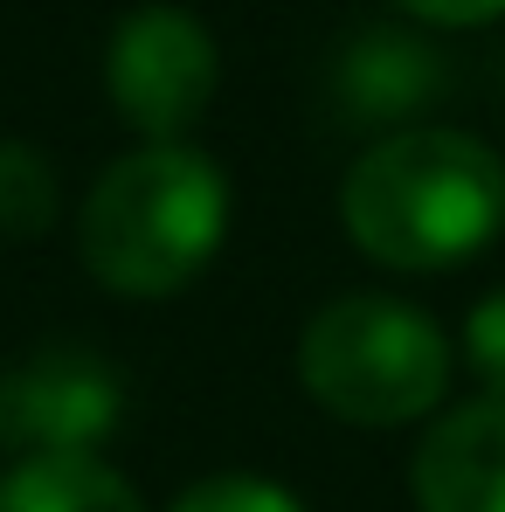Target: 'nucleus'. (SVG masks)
<instances>
[{"label":"nucleus","instance_id":"nucleus-5","mask_svg":"<svg viewBox=\"0 0 505 512\" xmlns=\"http://www.w3.org/2000/svg\"><path fill=\"white\" fill-rule=\"evenodd\" d=\"M125 409L118 367L77 340H49L0 367V450L28 457H90Z\"/></svg>","mask_w":505,"mask_h":512},{"label":"nucleus","instance_id":"nucleus-7","mask_svg":"<svg viewBox=\"0 0 505 512\" xmlns=\"http://www.w3.org/2000/svg\"><path fill=\"white\" fill-rule=\"evenodd\" d=\"M333 84H339V125H388V118L422 111L436 97V84H443V70H436V56L422 42L374 28L339 56Z\"/></svg>","mask_w":505,"mask_h":512},{"label":"nucleus","instance_id":"nucleus-4","mask_svg":"<svg viewBox=\"0 0 505 512\" xmlns=\"http://www.w3.org/2000/svg\"><path fill=\"white\" fill-rule=\"evenodd\" d=\"M222 84V56L215 35L187 14V7H132L111 28L104 49V90L125 111L132 132H146V146H180V132L215 104Z\"/></svg>","mask_w":505,"mask_h":512},{"label":"nucleus","instance_id":"nucleus-10","mask_svg":"<svg viewBox=\"0 0 505 512\" xmlns=\"http://www.w3.org/2000/svg\"><path fill=\"white\" fill-rule=\"evenodd\" d=\"M173 512H305V506L270 478H201L173 499Z\"/></svg>","mask_w":505,"mask_h":512},{"label":"nucleus","instance_id":"nucleus-3","mask_svg":"<svg viewBox=\"0 0 505 512\" xmlns=\"http://www.w3.org/2000/svg\"><path fill=\"white\" fill-rule=\"evenodd\" d=\"M298 381L339 423L395 429L443 402L450 346L436 333V319H422L416 305L353 291V298H333L326 312H312L298 340Z\"/></svg>","mask_w":505,"mask_h":512},{"label":"nucleus","instance_id":"nucleus-6","mask_svg":"<svg viewBox=\"0 0 505 512\" xmlns=\"http://www.w3.org/2000/svg\"><path fill=\"white\" fill-rule=\"evenodd\" d=\"M416 512H505V402H464L416 450Z\"/></svg>","mask_w":505,"mask_h":512},{"label":"nucleus","instance_id":"nucleus-1","mask_svg":"<svg viewBox=\"0 0 505 512\" xmlns=\"http://www.w3.org/2000/svg\"><path fill=\"white\" fill-rule=\"evenodd\" d=\"M339 215L381 270H450L505 229V160L457 125H409L360 153Z\"/></svg>","mask_w":505,"mask_h":512},{"label":"nucleus","instance_id":"nucleus-2","mask_svg":"<svg viewBox=\"0 0 505 512\" xmlns=\"http://www.w3.org/2000/svg\"><path fill=\"white\" fill-rule=\"evenodd\" d=\"M229 236V180L194 146H139L97 173L77 222L84 270L118 298L187 291Z\"/></svg>","mask_w":505,"mask_h":512},{"label":"nucleus","instance_id":"nucleus-11","mask_svg":"<svg viewBox=\"0 0 505 512\" xmlns=\"http://www.w3.org/2000/svg\"><path fill=\"white\" fill-rule=\"evenodd\" d=\"M464 353H471V374L485 381V402H505V291L478 298L471 319H464Z\"/></svg>","mask_w":505,"mask_h":512},{"label":"nucleus","instance_id":"nucleus-12","mask_svg":"<svg viewBox=\"0 0 505 512\" xmlns=\"http://www.w3.org/2000/svg\"><path fill=\"white\" fill-rule=\"evenodd\" d=\"M395 7H409L416 21H443V28H478L505 14V0H395Z\"/></svg>","mask_w":505,"mask_h":512},{"label":"nucleus","instance_id":"nucleus-9","mask_svg":"<svg viewBox=\"0 0 505 512\" xmlns=\"http://www.w3.org/2000/svg\"><path fill=\"white\" fill-rule=\"evenodd\" d=\"M56 208H63V187L56 167L21 146V139H0V236L7 243H35L56 229Z\"/></svg>","mask_w":505,"mask_h":512},{"label":"nucleus","instance_id":"nucleus-8","mask_svg":"<svg viewBox=\"0 0 505 512\" xmlns=\"http://www.w3.org/2000/svg\"><path fill=\"white\" fill-rule=\"evenodd\" d=\"M0 512H146V499L97 457H28L0 478Z\"/></svg>","mask_w":505,"mask_h":512}]
</instances>
